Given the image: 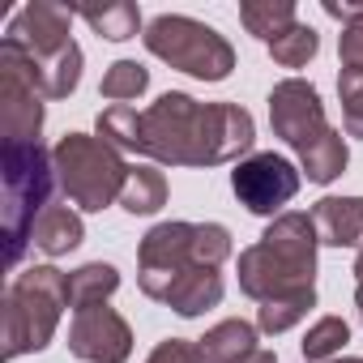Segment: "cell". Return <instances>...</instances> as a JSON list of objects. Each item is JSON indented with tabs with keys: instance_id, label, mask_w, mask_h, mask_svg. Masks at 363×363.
<instances>
[{
	"instance_id": "obj_1",
	"label": "cell",
	"mask_w": 363,
	"mask_h": 363,
	"mask_svg": "<svg viewBox=\"0 0 363 363\" xmlns=\"http://www.w3.org/2000/svg\"><path fill=\"white\" fill-rule=\"evenodd\" d=\"M257 141V120L240 103H197L184 90H167L137 111L128 154H145L162 167H223L244 162Z\"/></svg>"
},
{
	"instance_id": "obj_2",
	"label": "cell",
	"mask_w": 363,
	"mask_h": 363,
	"mask_svg": "<svg viewBox=\"0 0 363 363\" xmlns=\"http://www.w3.org/2000/svg\"><path fill=\"white\" fill-rule=\"evenodd\" d=\"M316 248L320 240H316L312 214H299V210L278 214L265 227V235L240 252L235 261L240 291L257 303H269L278 295L316 286Z\"/></svg>"
},
{
	"instance_id": "obj_3",
	"label": "cell",
	"mask_w": 363,
	"mask_h": 363,
	"mask_svg": "<svg viewBox=\"0 0 363 363\" xmlns=\"http://www.w3.org/2000/svg\"><path fill=\"white\" fill-rule=\"evenodd\" d=\"M69 303V274L56 265H35L18 274L0 299V354L18 359L30 350H43L56 337V325Z\"/></svg>"
},
{
	"instance_id": "obj_4",
	"label": "cell",
	"mask_w": 363,
	"mask_h": 363,
	"mask_svg": "<svg viewBox=\"0 0 363 363\" xmlns=\"http://www.w3.org/2000/svg\"><path fill=\"white\" fill-rule=\"evenodd\" d=\"M0 184H5V261L18 265L56 184L52 150H43L39 141H5Z\"/></svg>"
},
{
	"instance_id": "obj_5",
	"label": "cell",
	"mask_w": 363,
	"mask_h": 363,
	"mask_svg": "<svg viewBox=\"0 0 363 363\" xmlns=\"http://www.w3.org/2000/svg\"><path fill=\"white\" fill-rule=\"evenodd\" d=\"M52 162H56V184L86 214H99L111 201H120L128 171H133L116 145H107L103 137H90V133H65L52 145Z\"/></svg>"
},
{
	"instance_id": "obj_6",
	"label": "cell",
	"mask_w": 363,
	"mask_h": 363,
	"mask_svg": "<svg viewBox=\"0 0 363 363\" xmlns=\"http://www.w3.org/2000/svg\"><path fill=\"white\" fill-rule=\"evenodd\" d=\"M145 52L158 56L162 65L189 73L197 82H227L235 69V48L227 43V35H218L214 26L184 18V13H162L145 26L141 35Z\"/></svg>"
},
{
	"instance_id": "obj_7",
	"label": "cell",
	"mask_w": 363,
	"mask_h": 363,
	"mask_svg": "<svg viewBox=\"0 0 363 363\" xmlns=\"http://www.w3.org/2000/svg\"><path fill=\"white\" fill-rule=\"evenodd\" d=\"M206 265L197 252V223H158L137 244V282L145 299H167L179 274Z\"/></svg>"
},
{
	"instance_id": "obj_8",
	"label": "cell",
	"mask_w": 363,
	"mask_h": 363,
	"mask_svg": "<svg viewBox=\"0 0 363 363\" xmlns=\"http://www.w3.org/2000/svg\"><path fill=\"white\" fill-rule=\"evenodd\" d=\"M299 184H303V171H299L291 158L274 154V150L248 154V158L235 162V171H231V189H235L240 206H244L248 214L269 218V223H274L278 214H286V206L295 201Z\"/></svg>"
},
{
	"instance_id": "obj_9",
	"label": "cell",
	"mask_w": 363,
	"mask_h": 363,
	"mask_svg": "<svg viewBox=\"0 0 363 363\" xmlns=\"http://www.w3.org/2000/svg\"><path fill=\"white\" fill-rule=\"evenodd\" d=\"M0 116H5V141H39L43 94L13 39H0Z\"/></svg>"
},
{
	"instance_id": "obj_10",
	"label": "cell",
	"mask_w": 363,
	"mask_h": 363,
	"mask_svg": "<svg viewBox=\"0 0 363 363\" xmlns=\"http://www.w3.org/2000/svg\"><path fill=\"white\" fill-rule=\"evenodd\" d=\"M69 354L82 363H128L133 329L111 303L77 308L69 320Z\"/></svg>"
},
{
	"instance_id": "obj_11",
	"label": "cell",
	"mask_w": 363,
	"mask_h": 363,
	"mask_svg": "<svg viewBox=\"0 0 363 363\" xmlns=\"http://www.w3.org/2000/svg\"><path fill=\"white\" fill-rule=\"evenodd\" d=\"M269 124H274V137H282L291 150H303L312 137H320L329 128L320 90L312 82H303V77L278 82L269 90Z\"/></svg>"
},
{
	"instance_id": "obj_12",
	"label": "cell",
	"mask_w": 363,
	"mask_h": 363,
	"mask_svg": "<svg viewBox=\"0 0 363 363\" xmlns=\"http://www.w3.org/2000/svg\"><path fill=\"white\" fill-rule=\"evenodd\" d=\"M73 9L65 5H52V0H30V5H22L5 30V39H13L30 60H48L56 52H65L73 43L69 26H73Z\"/></svg>"
},
{
	"instance_id": "obj_13",
	"label": "cell",
	"mask_w": 363,
	"mask_h": 363,
	"mask_svg": "<svg viewBox=\"0 0 363 363\" xmlns=\"http://www.w3.org/2000/svg\"><path fill=\"white\" fill-rule=\"evenodd\" d=\"M312 227L320 244L363 252V197H320L312 206Z\"/></svg>"
},
{
	"instance_id": "obj_14",
	"label": "cell",
	"mask_w": 363,
	"mask_h": 363,
	"mask_svg": "<svg viewBox=\"0 0 363 363\" xmlns=\"http://www.w3.org/2000/svg\"><path fill=\"white\" fill-rule=\"evenodd\" d=\"M162 303H167L175 316L193 320V316H201V312H210V308L223 303V274L210 269V265H193L189 274L175 278V286L167 291Z\"/></svg>"
},
{
	"instance_id": "obj_15",
	"label": "cell",
	"mask_w": 363,
	"mask_h": 363,
	"mask_svg": "<svg viewBox=\"0 0 363 363\" xmlns=\"http://www.w3.org/2000/svg\"><path fill=\"white\" fill-rule=\"evenodd\" d=\"M197 346H201V363H244L261 350L257 346V325H248L240 316L218 320L214 329H206V337Z\"/></svg>"
},
{
	"instance_id": "obj_16",
	"label": "cell",
	"mask_w": 363,
	"mask_h": 363,
	"mask_svg": "<svg viewBox=\"0 0 363 363\" xmlns=\"http://www.w3.org/2000/svg\"><path fill=\"white\" fill-rule=\"evenodd\" d=\"M299 154V171L312 179V184H333V179L346 171V162H350V150H346V137H342V128H325L320 137H312L303 150H295Z\"/></svg>"
},
{
	"instance_id": "obj_17",
	"label": "cell",
	"mask_w": 363,
	"mask_h": 363,
	"mask_svg": "<svg viewBox=\"0 0 363 363\" xmlns=\"http://www.w3.org/2000/svg\"><path fill=\"white\" fill-rule=\"evenodd\" d=\"M86 240V227H82V214L69 210V206H48L35 223V235L30 244L43 252V257H69L77 244Z\"/></svg>"
},
{
	"instance_id": "obj_18",
	"label": "cell",
	"mask_w": 363,
	"mask_h": 363,
	"mask_svg": "<svg viewBox=\"0 0 363 363\" xmlns=\"http://www.w3.org/2000/svg\"><path fill=\"white\" fill-rule=\"evenodd\" d=\"M26 69H30V77H35V86H39L43 99H69L77 90V82H82V48L69 43L65 52H56L48 60H30L26 56Z\"/></svg>"
},
{
	"instance_id": "obj_19",
	"label": "cell",
	"mask_w": 363,
	"mask_h": 363,
	"mask_svg": "<svg viewBox=\"0 0 363 363\" xmlns=\"http://www.w3.org/2000/svg\"><path fill=\"white\" fill-rule=\"evenodd\" d=\"M99 39H111V43H124V39H137L145 35L141 30V9L133 0H111V5H82L73 9Z\"/></svg>"
},
{
	"instance_id": "obj_20",
	"label": "cell",
	"mask_w": 363,
	"mask_h": 363,
	"mask_svg": "<svg viewBox=\"0 0 363 363\" xmlns=\"http://www.w3.org/2000/svg\"><path fill=\"white\" fill-rule=\"evenodd\" d=\"M116 291H120V269L107 265V261H90V265H82V269L69 274V303H73V312L107 303Z\"/></svg>"
},
{
	"instance_id": "obj_21",
	"label": "cell",
	"mask_w": 363,
	"mask_h": 363,
	"mask_svg": "<svg viewBox=\"0 0 363 363\" xmlns=\"http://www.w3.org/2000/svg\"><path fill=\"white\" fill-rule=\"evenodd\" d=\"M240 22L248 35H257L261 43H274L282 30H291L295 18V0H244L240 5Z\"/></svg>"
},
{
	"instance_id": "obj_22",
	"label": "cell",
	"mask_w": 363,
	"mask_h": 363,
	"mask_svg": "<svg viewBox=\"0 0 363 363\" xmlns=\"http://www.w3.org/2000/svg\"><path fill=\"white\" fill-rule=\"evenodd\" d=\"M120 206L128 214H158L167 206V175L158 167H133L128 184L120 193Z\"/></svg>"
},
{
	"instance_id": "obj_23",
	"label": "cell",
	"mask_w": 363,
	"mask_h": 363,
	"mask_svg": "<svg viewBox=\"0 0 363 363\" xmlns=\"http://www.w3.org/2000/svg\"><path fill=\"white\" fill-rule=\"evenodd\" d=\"M308 308H316V286L278 295V299H269V303L257 308V329L261 333H286L291 325H299L308 316Z\"/></svg>"
},
{
	"instance_id": "obj_24",
	"label": "cell",
	"mask_w": 363,
	"mask_h": 363,
	"mask_svg": "<svg viewBox=\"0 0 363 363\" xmlns=\"http://www.w3.org/2000/svg\"><path fill=\"white\" fill-rule=\"evenodd\" d=\"M350 342V325L342 316H320L308 333H303V363H329L342 354V346Z\"/></svg>"
},
{
	"instance_id": "obj_25",
	"label": "cell",
	"mask_w": 363,
	"mask_h": 363,
	"mask_svg": "<svg viewBox=\"0 0 363 363\" xmlns=\"http://www.w3.org/2000/svg\"><path fill=\"white\" fill-rule=\"evenodd\" d=\"M150 90V69L145 65H137V60H116L107 73H103V86H99V94L116 107V103H133V99H141Z\"/></svg>"
},
{
	"instance_id": "obj_26",
	"label": "cell",
	"mask_w": 363,
	"mask_h": 363,
	"mask_svg": "<svg viewBox=\"0 0 363 363\" xmlns=\"http://www.w3.org/2000/svg\"><path fill=\"white\" fill-rule=\"evenodd\" d=\"M316 52H320V35H316L308 22H295L291 30H282V35L269 43V56H274V65H282V69H303Z\"/></svg>"
},
{
	"instance_id": "obj_27",
	"label": "cell",
	"mask_w": 363,
	"mask_h": 363,
	"mask_svg": "<svg viewBox=\"0 0 363 363\" xmlns=\"http://www.w3.org/2000/svg\"><path fill=\"white\" fill-rule=\"evenodd\" d=\"M329 18H342V35H337V56L342 69L363 73V5H325Z\"/></svg>"
},
{
	"instance_id": "obj_28",
	"label": "cell",
	"mask_w": 363,
	"mask_h": 363,
	"mask_svg": "<svg viewBox=\"0 0 363 363\" xmlns=\"http://www.w3.org/2000/svg\"><path fill=\"white\" fill-rule=\"evenodd\" d=\"M337 99H342V133L363 137V73L342 69L337 73Z\"/></svg>"
},
{
	"instance_id": "obj_29",
	"label": "cell",
	"mask_w": 363,
	"mask_h": 363,
	"mask_svg": "<svg viewBox=\"0 0 363 363\" xmlns=\"http://www.w3.org/2000/svg\"><path fill=\"white\" fill-rule=\"evenodd\" d=\"M145 363H201V346L189 337H162Z\"/></svg>"
},
{
	"instance_id": "obj_30",
	"label": "cell",
	"mask_w": 363,
	"mask_h": 363,
	"mask_svg": "<svg viewBox=\"0 0 363 363\" xmlns=\"http://www.w3.org/2000/svg\"><path fill=\"white\" fill-rule=\"evenodd\" d=\"M244 363H278V354H274V350H257V354L244 359Z\"/></svg>"
},
{
	"instance_id": "obj_31",
	"label": "cell",
	"mask_w": 363,
	"mask_h": 363,
	"mask_svg": "<svg viewBox=\"0 0 363 363\" xmlns=\"http://www.w3.org/2000/svg\"><path fill=\"white\" fill-rule=\"evenodd\" d=\"M354 308H359V320H363V282H354Z\"/></svg>"
},
{
	"instance_id": "obj_32",
	"label": "cell",
	"mask_w": 363,
	"mask_h": 363,
	"mask_svg": "<svg viewBox=\"0 0 363 363\" xmlns=\"http://www.w3.org/2000/svg\"><path fill=\"white\" fill-rule=\"evenodd\" d=\"M354 282H363V252L354 257Z\"/></svg>"
},
{
	"instance_id": "obj_33",
	"label": "cell",
	"mask_w": 363,
	"mask_h": 363,
	"mask_svg": "<svg viewBox=\"0 0 363 363\" xmlns=\"http://www.w3.org/2000/svg\"><path fill=\"white\" fill-rule=\"evenodd\" d=\"M329 363H363V359H329Z\"/></svg>"
}]
</instances>
